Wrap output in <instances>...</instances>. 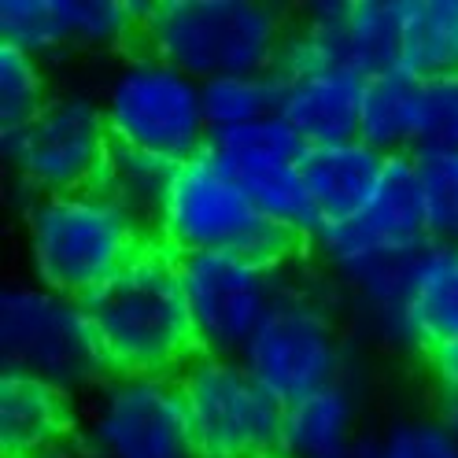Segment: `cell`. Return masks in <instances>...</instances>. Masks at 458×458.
Returning a JSON list of instances; mask_svg holds the SVG:
<instances>
[{"mask_svg": "<svg viewBox=\"0 0 458 458\" xmlns=\"http://www.w3.org/2000/svg\"><path fill=\"white\" fill-rule=\"evenodd\" d=\"M107 377H178L196 359L178 255L159 241L85 300Z\"/></svg>", "mask_w": 458, "mask_h": 458, "instance_id": "2", "label": "cell"}, {"mask_svg": "<svg viewBox=\"0 0 458 458\" xmlns=\"http://www.w3.org/2000/svg\"><path fill=\"white\" fill-rule=\"evenodd\" d=\"M458 152V74L425 81V130L418 152Z\"/></svg>", "mask_w": 458, "mask_h": 458, "instance_id": "30", "label": "cell"}, {"mask_svg": "<svg viewBox=\"0 0 458 458\" xmlns=\"http://www.w3.org/2000/svg\"><path fill=\"white\" fill-rule=\"evenodd\" d=\"M277 114L289 123L307 148L359 140L366 78L352 71H307L277 74Z\"/></svg>", "mask_w": 458, "mask_h": 458, "instance_id": "15", "label": "cell"}, {"mask_svg": "<svg viewBox=\"0 0 458 458\" xmlns=\"http://www.w3.org/2000/svg\"><path fill=\"white\" fill-rule=\"evenodd\" d=\"M407 326L414 352L458 340V244H425L411 267Z\"/></svg>", "mask_w": 458, "mask_h": 458, "instance_id": "18", "label": "cell"}, {"mask_svg": "<svg viewBox=\"0 0 458 458\" xmlns=\"http://www.w3.org/2000/svg\"><path fill=\"white\" fill-rule=\"evenodd\" d=\"M45 458H85V454H81V447H78V444H71V447L52 451V454H45Z\"/></svg>", "mask_w": 458, "mask_h": 458, "instance_id": "33", "label": "cell"}, {"mask_svg": "<svg viewBox=\"0 0 458 458\" xmlns=\"http://www.w3.org/2000/svg\"><path fill=\"white\" fill-rule=\"evenodd\" d=\"M303 178L314 215L322 225H336L355 218L369 199H374L388 156L369 148L366 140H344V145H326V148H307L303 156Z\"/></svg>", "mask_w": 458, "mask_h": 458, "instance_id": "16", "label": "cell"}, {"mask_svg": "<svg viewBox=\"0 0 458 458\" xmlns=\"http://www.w3.org/2000/svg\"><path fill=\"white\" fill-rule=\"evenodd\" d=\"M425 244H428V233H425V215H421V196H418L411 156H392L374 199L355 218L322 225L310 241L314 255L326 263V270L336 281L377 263L414 259Z\"/></svg>", "mask_w": 458, "mask_h": 458, "instance_id": "13", "label": "cell"}, {"mask_svg": "<svg viewBox=\"0 0 458 458\" xmlns=\"http://www.w3.org/2000/svg\"><path fill=\"white\" fill-rule=\"evenodd\" d=\"M81 407L74 395L48 381L0 374V454L4 458H45L78 444Z\"/></svg>", "mask_w": 458, "mask_h": 458, "instance_id": "14", "label": "cell"}, {"mask_svg": "<svg viewBox=\"0 0 458 458\" xmlns=\"http://www.w3.org/2000/svg\"><path fill=\"white\" fill-rule=\"evenodd\" d=\"M0 362L12 374L48 381L74 399L107 381L85 303L38 281H8L0 289Z\"/></svg>", "mask_w": 458, "mask_h": 458, "instance_id": "6", "label": "cell"}, {"mask_svg": "<svg viewBox=\"0 0 458 458\" xmlns=\"http://www.w3.org/2000/svg\"><path fill=\"white\" fill-rule=\"evenodd\" d=\"M289 15L267 0H148L140 48L199 85L225 74H274Z\"/></svg>", "mask_w": 458, "mask_h": 458, "instance_id": "3", "label": "cell"}, {"mask_svg": "<svg viewBox=\"0 0 458 458\" xmlns=\"http://www.w3.org/2000/svg\"><path fill=\"white\" fill-rule=\"evenodd\" d=\"M428 366V377H433L440 399H458V340L454 344H440V348L421 355Z\"/></svg>", "mask_w": 458, "mask_h": 458, "instance_id": "31", "label": "cell"}, {"mask_svg": "<svg viewBox=\"0 0 458 458\" xmlns=\"http://www.w3.org/2000/svg\"><path fill=\"white\" fill-rule=\"evenodd\" d=\"M55 22H60L64 48L81 52H114V48H137L140 41V15L145 4L130 0H52Z\"/></svg>", "mask_w": 458, "mask_h": 458, "instance_id": "21", "label": "cell"}, {"mask_svg": "<svg viewBox=\"0 0 458 458\" xmlns=\"http://www.w3.org/2000/svg\"><path fill=\"white\" fill-rule=\"evenodd\" d=\"M111 140L166 163H189L211 145L204 85L145 48H130L100 93Z\"/></svg>", "mask_w": 458, "mask_h": 458, "instance_id": "5", "label": "cell"}, {"mask_svg": "<svg viewBox=\"0 0 458 458\" xmlns=\"http://www.w3.org/2000/svg\"><path fill=\"white\" fill-rule=\"evenodd\" d=\"M208 148L233 174H244V170H255V166H270V163H303L307 156V145L300 140V133L281 114H270V119L248 123L237 130L211 133Z\"/></svg>", "mask_w": 458, "mask_h": 458, "instance_id": "24", "label": "cell"}, {"mask_svg": "<svg viewBox=\"0 0 458 458\" xmlns=\"http://www.w3.org/2000/svg\"><path fill=\"white\" fill-rule=\"evenodd\" d=\"M199 458H281L284 403L241 359L196 355L178 374Z\"/></svg>", "mask_w": 458, "mask_h": 458, "instance_id": "10", "label": "cell"}, {"mask_svg": "<svg viewBox=\"0 0 458 458\" xmlns=\"http://www.w3.org/2000/svg\"><path fill=\"white\" fill-rule=\"evenodd\" d=\"M22 241L30 281L85 303L140 259L156 233L104 189H81L22 204Z\"/></svg>", "mask_w": 458, "mask_h": 458, "instance_id": "1", "label": "cell"}, {"mask_svg": "<svg viewBox=\"0 0 458 458\" xmlns=\"http://www.w3.org/2000/svg\"><path fill=\"white\" fill-rule=\"evenodd\" d=\"M111 130L97 93L64 89L15 133H0V152L15 174L22 204L41 196L97 189L111 159Z\"/></svg>", "mask_w": 458, "mask_h": 458, "instance_id": "7", "label": "cell"}, {"mask_svg": "<svg viewBox=\"0 0 458 458\" xmlns=\"http://www.w3.org/2000/svg\"><path fill=\"white\" fill-rule=\"evenodd\" d=\"M359 458H458V440L440 414H399L366 437Z\"/></svg>", "mask_w": 458, "mask_h": 458, "instance_id": "27", "label": "cell"}, {"mask_svg": "<svg viewBox=\"0 0 458 458\" xmlns=\"http://www.w3.org/2000/svg\"><path fill=\"white\" fill-rule=\"evenodd\" d=\"M425 130V81L403 67L366 78L359 140L381 156H414Z\"/></svg>", "mask_w": 458, "mask_h": 458, "instance_id": "19", "label": "cell"}, {"mask_svg": "<svg viewBox=\"0 0 458 458\" xmlns=\"http://www.w3.org/2000/svg\"><path fill=\"white\" fill-rule=\"evenodd\" d=\"M403 0H318L293 19L274 74L352 71L374 78L399 67Z\"/></svg>", "mask_w": 458, "mask_h": 458, "instance_id": "12", "label": "cell"}, {"mask_svg": "<svg viewBox=\"0 0 458 458\" xmlns=\"http://www.w3.org/2000/svg\"><path fill=\"white\" fill-rule=\"evenodd\" d=\"M244 192L251 196V204L259 208L263 218H270L274 225L289 229L300 241H314L318 233V215H314L310 192H307V178L300 163H270V166H255L237 174Z\"/></svg>", "mask_w": 458, "mask_h": 458, "instance_id": "23", "label": "cell"}, {"mask_svg": "<svg viewBox=\"0 0 458 458\" xmlns=\"http://www.w3.org/2000/svg\"><path fill=\"white\" fill-rule=\"evenodd\" d=\"M241 362L289 407L348 377V340L322 300L289 284L244 344Z\"/></svg>", "mask_w": 458, "mask_h": 458, "instance_id": "9", "label": "cell"}, {"mask_svg": "<svg viewBox=\"0 0 458 458\" xmlns=\"http://www.w3.org/2000/svg\"><path fill=\"white\" fill-rule=\"evenodd\" d=\"M85 458H199L178 377H107L81 403Z\"/></svg>", "mask_w": 458, "mask_h": 458, "instance_id": "8", "label": "cell"}, {"mask_svg": "<svg viewBox=\"0 0 458 458\" xmlns=\"http://www.w3.org/2000/svg\"><path fill=\"white\" fill-rule=\"evenodd\" d=\"M359 395L348 377L284 407L281 458H359Z\"/></svg>", "mask_w": 458, "mask_h": 458, "instance_id": "17", "label": "cell"}, {"mask_svg": "<svg viewBox=\"0 0 458 458\" xmlns=\"http://www.w3.org/2000/svg\"><path fill=\"white\" fill-rule=\"evenodd\" d=\"M281 81L277 74H225L204 81V114L211 133L237 130L277 114Z\"/></svg>", "mask_w": 458, "mask_h": 458, "instance_id": "25", "label": "cell"}, {"mask_svg": "<svg viewBox=\"0 0 458 458\" xmlns=\"http://www.w3.org/2000/svg\"><path fill=\"white\" fill-rule=\"evenodd\" d=\"M48 100L52 97L41 60L0 45V133H15L30 126Z\"/></svg>", "mask_w": 458, "mask_h": 458, "instance_id": "28", "label": "cell"}, {"mask_svg": "<svg viewBox=\"0 0 458 458\" xmlns=\"http://www.w3.org/2000/svg\"><path fill=\"white\" fill-rule=\"evenodd\" d=\"M399 67L421 81L458 74V0H403Z\"/></svg>", "mask_w": 458, "mask_h": 458, "instance_id": "20", "label": "cell"}, {"mask_svg": "<svg viewBox=\"0 0 458 458\" xmlns=\"http://www.w3.org/2000/svg\"><path fill=\"white\" fill-rule=\"evenodd\" d=\"M414 178L421 196L428 244H458V152H414Z\"/></svg>", "mask_w": 458, "mask_h": 458, "instance_id": "26", "label": "cell"}, {"mask_svg": "<svg viewBox=\"0 0 458 458\" xmlns=\"http://www.w3.org/2000/svg\"><path fill=\"white\" fill-rule=\"evenodd\" d=\"M174 170L178 166L166 163V159L114 145L97 189H104L111 199H119L133 218H140L156 233L163 204H166V192H170V185H174Z\"/></svg>", "mask_w": 458, "mask_h": 458, "instance_id": "22", "label": "cell"}, {"mask_svg": "<svg viewBox=\"0 0 458 458\" xmlns=\"http://www.w3.org/2000/svg\"><path fill=\"white\" fill-rule=\"evenodd\" d=\"M156 241L174 255L229 251L281 270L289 259H296L300 248H307V241L259 215L241 178L211 148L174 170Z\"/></svg>", "mask_w": 458, "mask_h": 458, "instance_id": "4", "label": "cell"}, {"mask_svg": "<svg viewBox=\"0 0 458 458\" xmlns=\"http://www.w3.org/2000/svg\"><path fill=\"white\" fill-rule=\"evenodd\" d=\"M0 45L19 48L41 64L48 55L64 52L55 4L52 0H4L0 4Z\"/></svg>", "mask_w": 458, "mask_h": 458, "instance_id": "29", "label": "cell"}, {"mask_svg": "<svg viewBox=\"0 0 458 458\" xmlns=\"http://www.w3.org/2000/svg\"><path fill=\"white\" fill-rule=\"evenodd\" d=\"M178 274L192 318L196 355L215 359H241L244 344L263 326L277 296L289 289L281 267L229 251L178 255Z\"/></svg>", "mask_w": 458, "mask_h": 458, "instance_id": "11", "label": "cell"}, {"mask_svg": "<svg viewBox=\"0 0 458 458\" xmlns=\"http://www.w3.org/2000/svg\"><path fill=\"white\" fill-rule=\"evenodd\" d=\"M437 414L447 421V428H451L454 440H458V399H440V411Z\"/></svg>", "mask_w": 458, "mask_h": 458, "instance_id": "32", "label": "cell"}]
</instances>
